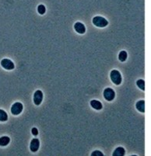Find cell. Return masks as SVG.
I'll return each mask as SVG.
<instances>
[{
    "label": "cell",
    "mask_w": 151,
    "mask_h": 156,
    "mask_svg": "<svg viewBox=\"0 0 151 156\" xmlns=\"http://www.w3.org/2000/svg\"><path fill=\"white\" fill-rule=\"evenodd\" d=\"M93 24L94 25L97 27H100V28H103V27H105L108 25V21L104 18V17L100 16H95L93 18L92 20Z\"/></svg>",
    "instance_id": "cell-1"
},
{
    "label": "cell",
    "mask_w": 151,
    "mask_h": 156,
    "mask_svg": "<svg viewBox=\"0 0 151 156\" xmlns=\"http://www.w3.org/2000/svg\"><path fill=\"white\" fill-rule=\"evenodd\" d=\"M110 78H111L112 82L116 86L121 84L122 81L121 73L118 70H112L111 73H110Z\"/></svg>",
    "instance_id": "cell-2"
},
{
    "label": "cell",
    "mask_w": 151,
    "mask_h": 156,
    "mask_svg": "<svg viewBox=\"0 0 151 156\" xmlns=\"http://www.w3.org/2000/svg\"><path fill=\"white\" fill-rule=\"evenodd\" d=\"M104 97L107 101H112L115 97V91L111 88H106L103 92Z\"/></svg>",
    "instance_id": "cell-3"
},
{
    "label": "cell",
    "mask_w": 151,
    "mask_h": 156,
    "mask_svg": "<svg viewBox=\"0 0 151 156\" xmlns=\"http://www.w3.org/2000/svg\"><path fill=\"white\" fill-rule=\"evenodd\" d=\"M23 106L21 103H15L14 104H13V106H11V113L13 115H19L20 113H21V112L23 111Z\"/></svg>",
    "instance_id": "cell-4"
},
{
    "label": "cell",
    "mask_w": 151,
    "mask_h": 156,
    "mask_svg": "<svg viewBox=\"0 0 151 156\" xmlns=\"http://www.w3.org/2000/svg\"><path fill=\"white\" fill-rule=\"evenodd\" d=\"M0 64H1V66H2V68L6 70H13L15 68L14 63L11 60L8 58L2 59L1 62H0Z\"/></svg>",
    "instance_id": "cell-5"
},
{
    "label": "cell",
    "mask_w": 151,
    "mask_h": 156,
    "mask_svg": "<svg viewBox=\"0 0 151 156\" xmlns=\"http://www.w3.org/2000/svg\"><path fill=\"white\" fill-rule=\"evenodd\" d=\"M43 100V92L41 90H37L34 94V103L36 106H39Z\"/></svg>",
    "instance_id": "cell-6"
},
{
    "label": "cell",
    "mask_w": 151,
    "mask_h": 156,
    "mask_svg": "<svg viewBox=\"0 0 151 156\" xmlns=\"http://www.w3.org/2000/svg\"><path fill=\"white\" fill-rule=\"evenodd\" d=\"M40 147V141L38 138H34L31 140L30 145V149L32 152H36L39 149Z\"/></svg>",
    "instance_id": "cell-7"
},
{
    "label": "cell",
    "mask_w": 151,
    "mask_h": 156,
    "mask_svg": "<svg viewBox=\"0 0 151 156\" xmlns=\"http://www.w3.org/2000/svg\"><path fill=\"white\" fill-rule=\"evenodd\" d=\"M74 30L79 34H85L86 32V26H84V24L80 22H76V23L74 24Z\"/></svg>",
    "instance_id": "cell-8"
},
{
    "label": "cell",
    "mask_w": 151,
    "mask_h": 156,
    "mask_svg": "<svg viewBox=\"0 0 151 156\" xmlns=\"http://www.w3.org/2000/svg\"><path fill=\"white\" fill-rule=\"evenodd\" d=\"M91 107L94 108V109L96 110H101L102 108H103V105H102L101 103H100V101H98V100H91Z\"/></svg>",
    "instance_id": "cell-9"
},
{
    "label": "cell",
    "mask_w": 151,
    "mask_h": 156,
    "mask_svg": "<svg viewBox=\"0 0 151 156\" xmlns=\"http://www.w3.org/2000/svg\"><path fill=\"white\" fill-rule=\"evenodd\" d=\"M125 154V150L122 147H118L112 153L113 156H124Z\"/></svg>",
    "instance_id": "cell-10"
},
{
    "label": "cell",
    "mask_w": 151,
    "mask_h": 156,
    "mask_svg": "<svg viewBox=\"0 0 151 156\" xmlns=\"http://www.w3.org/2000/svg\"><path fill=\"white\" fill-rule=\"evenodd\" d=\"M136 108L141 113H144L145 112V101H144V100L137 102L136 104Z\"/></svg>",
    "instance_id": "cell-11"
},
{
    "label": "cell",
    "mask_w": 151,
    "mask_h": 156,
    "mask_svg": "<svg viewBox=\"0 0 151 156\" xmlns=\"http://www.w3.org/2000/svg\"><path fill=\"white\" fill-rule=\"evenodd\" d=\"M10 142V138L7 136H2L0 137V146H6Z\"/></svg>",
    "instance_id": "cell-12"
},
{
    "label": "cell",
    "mask_w": 151,
    "mask_h": 156,
    "mask_svg": "<svg viewBox=\"0 0 151 156\" xmlns=\"http://www.w3.org/2000/svg\"><path fill=\"white\" fill-rule=\"evenodd\" d=\"M127 57H128V54L125 51H120V53L119 54V59L120 62H124L126 61Z\"/></svg>",
    "instance_id": "cell-13"
},
{
    "label": "cell",
    "mask_w": 151,
    "mask_h": 156,
    "mask_svg": "<svg viewBox=\"0 0 151 156\" xmlns=\"http://www.w3.org/2000/svg\"><path fill=\"white\" fill-rule=\"evenodd\" d=\"M8 120V115L6 111L3 110H0V121L1 122H5Z\"/></svg>",
    "instance_id": "cell-14"
},
{
    "label": "cell",
    "mask_w": 151,
    "mask_h": 156,
    "mask_svg": "<svg viewBox=\"0 0 151 156\" xmlns=\"http://www.w3.org/2000/svg\"><path fill=\"white\" fill-rule=\"evenodd\" d=\"M136 85H137V86H138L141 90H145V81H144L143 79H139V80H137Z\"/></svg>",
    "instance_id": "cell-15"
},
{
    "label": "cell",
    "mask_w": 151,
    "mask_h": 156,
    "mask_svg": "<svg viewBox=\"0 0 151 156\" xmlns=\"http://www.w3.org/2000/svg\"><path fill=\"white\" fill-rule=\"evenodd\" d=\"M38 12L40 15H44L46 12L45 6H44V5H42V4L39 5V6H38Z\"/></svg>",
    "instance_id": "cell-16"
},
{
    "label": "cell",
    "mask_w": 151,
    "mask_h": 156,
    "mask_svg": "<svg viewBox=\"0 0 151 156\" xmlns=\"http://www.w3.org/2000/svg\"><path fill=\"white\" fill-rule=\"evenodd\" d=\"M91 156H104V154L100 151H94L91 153Z\"/></svg>",
    "instance_id": "cell-17"
},
{
    "label": "cell",
    "mask_w": 151,
    "mask_h": 156,
    "mask_svg": "<svg viewBox=\"0 0 151 156\" xmlns=\"http://www.w3.org/2000/svg\"><path fill=\"white\" fill-rule=\"evenodd\" d=\"M31 133L34 136H37L38 134V130L36 128H32V130H31Z\"/></svg>",
    "instance_id": "cell-18"
}]
</instances>
